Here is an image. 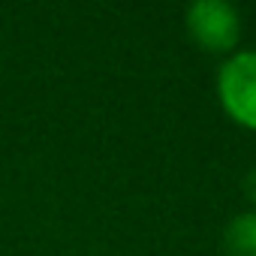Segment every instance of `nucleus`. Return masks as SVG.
Returning a JSON list of instances; mask_svg holds the SVG:
<instances>
[{"instance_id":"1","label":"nucleus","mask_w":256,"mask_h":256,"mask_svg":"<svg viewBox=\"0 0 256 256\" xmlns=\"http://www.w3.org/2000/svg\"><path fill=\"white\" fill-rule=\"evenodd\" d=\"M217 90L223 108L241 126L256 130V52L229 58L217 76Z\"/></svg>"},{"instance_id":"2","label":"nucleus","mask_w":256,"mask_h":256,"mask_svg":"<svg viewBox=\"0 0 256 256\" xmlns=\"http://www.w3.org/2000/svg\"><path fill=\"white\" fill-rule=\"evenodd\" d=\"M187 30L205 52H229L238 42L241 22L223 0H199L187 10Z\"/></svg>"},{"instance_id":"3","label":"nucleus","mask_w":256,"mask_h":256,"mask_svg":"<svg viewBox=\"0 0 256 256\" xmlns=\"http://www.w3.org/2000/svg\"><path fill=\"white\" fill-rule=\"evenodd\" d=\"M229 256H256V214H241L226 229Z\"/></svg>"},{"instance_id":"4","label":"nucleus","mask_w":256,"mask_h":256,"mask_svg":"<svg viewBox=\"0 0 256 256\" xmlns=\"http://www.w3.org/2000/svg\"><path fill=\"white\" fill-rule=\"evenodd\" d=\"M247 193H250V199L256 202V172H253V175L247 178Z\"/></svg>"}]
</instances>
